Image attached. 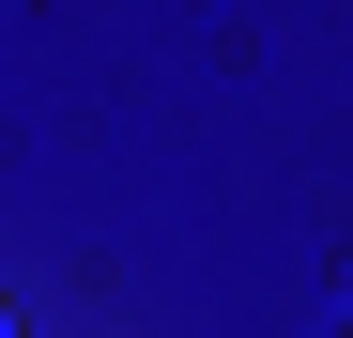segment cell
I'll return each mask as SVG.
<instances>
[{"label":"cell","mask_w":353,"mask_h":338,"mask_svg":"<svg viewBox=\"0 0 353 338\" xmlns=\"http://www.w3.org/2000/svg\"><path fill=\"white\" fill-rule=\"evenodd\" d=\"M0 338H16V308H0Z\"/></svg>","instance_id":"6da1fadb"}]
</instances>
